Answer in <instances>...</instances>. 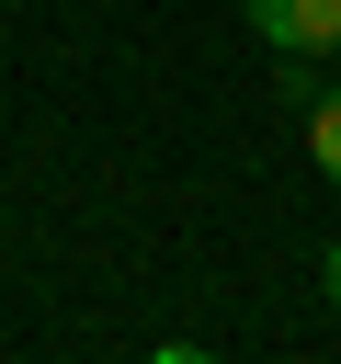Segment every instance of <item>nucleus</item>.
<instances>
[{
    "label": "nucleus",
    "instance_id": "obj_3",
    "mask_svg": "<svg viewBox=\"0 0 341 364\" xmlns=\"http://www.w3.org/2000/svg\"><path fill=\"white\" fill-rule=\"evenodd\" d=\"M330 307H341V250H330Z\"/></svg>",
    "mask_w": 341,
    "mask_h": 364
},
{
    "label": "nucleus",
    "instance_id": "obj_2",
    "mask_svg": "<svg viewBox=\"0 0 341 364\" xmlns=\"http://www.w3.org/2000/svg\"><path fill=\"white\" fill-rule=\"evenodd\" d=\"M307 159L341 182V91H307Z\"/></svg>",
    "mask_w": 341,
    "mask_h": 364
},
{
    "label": "nucleus",
    "instance_id": "obj_1",
    "mask_svg": "<svg viewBox=\"0 0 341 364\" xmlns=\"http://www.w3.org/2000/svg\"><path fill=\"white\" fill-rule=\"evenodd\" d=\"M273 57H341V0H239Z\"/></svg>",
    "mask_w": 341,
    "mask_h": 364
}]
</instances>
